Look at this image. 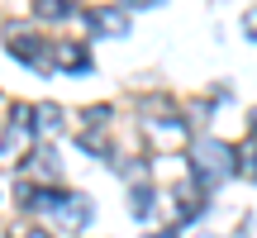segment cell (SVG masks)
Instances as JSON below:
<instances>
[{"instance_id":"cell-1","label":"cell","mask_w":257,"mask_h":238,"mask_svg":"<svg viewBox=\"0 0 257 238\" xmlns=\"http://www.w3.org/2000/svg\"><path fill=\"white\" fill-rule=\"evenodd\" d=\"M186 172H191V181L210 195V191H219L224 181L238 176V148L224 143V138H195L191 153H186Z\"/></svg>"},{"instance_id":"cell-2","label":"cell","mask_w":257,"mask_h":238,"mask_svg":"<svg viewBox=\"0 0 257 238\" xmlns=\"http://www.w3.org/2000/svg\"><path fill=\"white\" fill-rule=\"evenodd\" d=\"M5 48H10V57H15L19 67H29V72H53V53H48V43L38 34H29L24 24H10L5 29Z\"/></svg>"},{"instance_id":"cell-3","label":"cell","mask_w":257,"mask_h":238,"mask_svg":"<svg viewBox=\"0 0 257 238\" xmlns=\"http://www.w3.org/2000/svg\"><path fill=\"white\" fill-rule=\"evenodd\" d=\"M57 229H67V233H81L86 224H91V214H95V205H91V195H81V191H67L62 195V205H57Z\"/></svg>"},{"instance_id":"cell-4","label":"cell","mask_w":257,"mask_h":238,"mask_svg":"<svg viewBox=\"0 0 257 238\" xmlns=\"http://www.w3.org/2000/svg\"><path fill=\"white\" fill-rule=\"evenodd\" d=\"M19 172L29 176V186H57V157H53V148H29V157L19 162Z\"/></svg>"},{"instance_id":"cell-5","label":"cell","mask_w":257,"mask_h":238,"mask_svg":"<svg viewBox=\"0 0 257 238\" xmlns=\"http://www.w3.org/2000/svg\"><path fill=\"white\" fill-rule=\"evenodd\" d=\"M29 143H34V105H15L10 129H5V148L19 153V148H29Z\"/></svg>"},{"instance_id":"cell-6","label":"cell","mask_w":257,"mask_h":238,"mask_svg":"<svg viewBox=\"0 0 257 238\" xmlns=\"http://www.w3.org/2000/svg\"><path fill=\"white\" fill-rule=\"evenodd\" d=\"M91 29L95 34H110V38H124L128 34V10L124 5H100V10H91Z\"/></svg>"},{"instance_id":"cell-7","label":"cell","mask_w":257,"mask_h":238,"mask_svg":"<svg viewBox=\"0 0 257 238\" xmlns=\"http://www.w3.org/2000/svg\"><path fill=\"white\" fill-rule=\"evenodd\" d=\"M53 62L62 67V72H72V76H86V72H91V53H86L81 43H57Z\"/></svg>"},{"instance_id":"cell-8","label":"cell","mask_w":257,"mask_h":238,"mask_svg":"<svg viewBox=\"0 0 257 238\" xmlns=\"http://www.w3.org/2000/svg\"><path fill=\"white\" fill-rule=\"evenodd\" d=\"M62 124H67L62 105H53V100L34 105V138H43V134H57V129H62Z\"/></svg>"},{"instance_id":"cell-9","label":"cell","mask_w":257,"mask_h":238,"mask_svg":"<svg viewBox=\"0 0 257 238\" xmlns=\"http://www.w3.org/2000/svg\"><path fill=\"white\" fill-rule=\"evenodd\" d=\"M34 15L48 19V24H57V19H72L76 15V0H34Z\"/></svg>"},{"instance_id":"cell-10","label":"cell","mask_w":257,"mask_h":238,"mask_svg":"<svg viewBox=\"0 0 257 238\" xmlns=\"http://www.w3.org/2000/svg\"><path fill=\"white\" fill-rule=\"evenodd\" d=\"M128 210H134V219H148V214H153V186L148 181L128 186Z\"/></svg>"},{"instance_id":"cell-11","label":"cell","mask_w":257,"mask_h":238,"mask_svg":"<svg viewBox=\"0 0 257 238\" xmlns=\"http://www.w3.org/2000/svg\"><path fill=\"white\" fill-rule=\"evenodd\" d=\"M238 172H248L252 181H257V138H252V143H243V148H238Z\"/></svg>"},{"instance_id":"cell-12","label":"cell","mask_w":257,"mask_h":238,"mask_svg":"<svg viewBox=\"0 0 257 238\" xmlns=\"http://www.w3.org/2000/svg\"><path fill=\"white\" fill-rule=\"evenodd\" d=\"M81 148H86L91 157H105V162H110V143H105V138L95 134V129H91V134H81Z\"/></svg>"},{"instance_id":"cell-13","label":"cell","mask_w":257,"mask_h":238,"mask_svg":"<svg viewBox=\"0 0 257 238\" xmlns=\"http://www.w3.org/2000/svg\"><path fill=\"white\" fill-rule=\"evenodd\" d=\"M5 238H43V229H38V224H10Z\"/></svg>"},{"instance_id":"cell-14","label":"cell","mask_w":257,"mask_h":238,"mask_svg":"<svg viewBox=\"0 0 257 238\" xmlns=\"http://www.w3.org/2000/svg\"><path fill=\"white\" fill-rule=\"evenodd\" d=\"M86 124H91V129L110 124V105H91V110H86Z\"/></svg>"},{"instance_id":"cell-15","label":"cell","mask_w":257,"mask_h":238,"mask_svg":"<svg viewBox=\"0 0 257 238\" xmlns=\"http://www.w3.org/2000/svg\"><path fill=\"white\" fill-rule=\"evenodd\" d=\"M243 29H248V38H252V43H257V5L248 10V15H243Z\"/></svg>"},{"instance_id":"cell-16","label":"cell","mask_w":257,"mask_h":238,"mask_svg":"<svg viewBox=\"0 0 257 238\" xmlns=\"http://www.w3.org/2000/svg\"><path fill=\"white\" fill-rule=\"evenodd\" d=\"M162 0H124V10H157Z\"/></svg>"},{"instance_id":"cell-17","label":"cell","mask_w":257,"mask_h":238,"mask_svg":"<svg viewBox=\"0 0 257 238\" xmlns=\"http://www.w3.org/2000/svg\"><path fill=\"white\" fill-rule=\"evenodd\" d=\"M248 129H252V138H257V110H252V114H248Z\"/></svg>"},{"instance_id":"cell-18","label":"cell","mask_w":257,"mask_h":238,"mask_svg":"<svg viewBox=\"0 0 257 238\" xmlns=\"http://www.w3.org/2000/svg\"><path fill=\"white\" fill-rule=\"evenodd\" d=\"M148 238H181V233H148Z\"/></svg>"}]
</instances>
